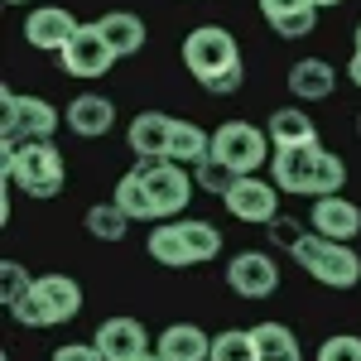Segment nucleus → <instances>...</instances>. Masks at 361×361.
<instances>
[{"mask_svg": "<svg viewBox=\"0 0 361 361\" xmlns=\"http://www.w3.org/2000/svg\"><path fill=\"white\" fill-rule=\"evenodd\" d=\"M149 260H159L169 270H183V265H193V250L183 241V226L178 222H164L149 231Z\"/></svg>", "mask_w": 361, "mask_h": 361, "instance_id": "22", "label": "nucleus"}, {"mask_svg": "<svg viewBox=\"0 0 361 361\" xmlns=\"http://www.w3.org/2000/svg\"><path fill=\"white\" fill-rule=\"evenodd\" d=\"M154 352H159L164 361H207L212 357V337L202 333L197 323H173V328L159 333Z\"/></svg>", "mask_w": 361, "mask_h": 361, "instance_id": "16", "label": "nucleus"}, {"mask_svg": "<svg viewBox=\"0 0 361 361\" xmlns=\"http://www.w3.org/2000/svg\"><path fill=\"white\" fill-rule=\"evenodd\" d=\"M357 135H361V111H357Z\"/></svg>", "mask_w": 361, "mask_h": 361, "instance_id": "41", "label": "nucleus"}, {"mask_svg": "<svg viewBox=\"0 0 361 361\" xmlns=\"http://www.w3.org/2000/svg\"><path fill=\"white\" fill-rule=\"evenodd\" d=\"M357 49H361V25H357Z\"/></svg>", "mask_w": 361, "mask_h": 361, "instance_id": "42", "label": "nucleus"}, {"mask_svg": "<svg viewBox=\"0 0 361 361\" xmlns=\"http://www.w3.org/2000/svg\"><path fill=\"white\" fill-rule=\"evenodd\" d=\"M299 5H313V0H260L265 20H275V15H289V10H299Z\"/></svg>", "mask_w": 361, "mask_h": 361, "instance_id": "36", "label": "nucleus"}, {"mask_svg": "<svg viewBox=\"0 0 361 361\" xmlns=\"http://www.w3.org/2000/svg\"><path fill=\"white\" fill-rule=\"evenodd\" d=\"M97 347H102V357L106 361H135L140 352H149V342H145V328H140L135 318H106L97 337H92Z\"/></svg>", "mask_w": 361, "mask_h": 361, "instance_id": "15", "label": "nucleus"}, {"mask_svg": "<svg viewBox=\"0 0 361 361\" xmlns=\"http://www.w3.org/2000/svg\"><path fill=\"white\" fill-rule=\"evenodd\" d=\"M183 241H188V250H193V265L197 260H212L217 250H222V231L212 222H202V217H183Z\"/></svg>", "mask_w": 361, "mask_h": 361, "instance_id": "27", "label": "nucleus"}, {"mask_svg": "<svg viewBox=\"0 0 361 361\" xmlns=\"http://www.w3.org/2000/svg\"><path fill=\"white\" fill-rule=\"evenodd\" d=\"M97 25H102V34L111 39V49L121 58L140 54V49H145V39H149V34H145V20H140V15H130V10H106Z\"/></svg>", "mask_w": 361, "mask_h": 361, "instance_id": "20", "label": "nucleus"}, {"mask_svg": "<svg viewBox=\"0 0 361 361\" xmlns=\"http://www.w3.org/2000/svg\"><path fill=\"white\" fill-rule=\"evenodd\" d=\"M34 294L44 299L54 323H68V318L82 313V289H78V279H68V275H39L34 279Z\"/></svg>", "mask_w": 361, "mask_h": 361, "instance_id": "18", "label": "nucleus"}, {"mask_svg": "<svg viewBox=\"0 0 361 361\" xmlns=\"http://www.w3.org/2000/svg\"><path fill=\"white\" fill-rule=\"evenodd\" d=\"M5 5H29V0H5Z\"/></svg>", "mask_w": 361, "mask_h": 361, "instance_id": "40", "label": "nucleus"}, {"mask_svg": "<svg viewBox=\"0 0 361 361\" xmlns=\"http://www.w3.org/2000/svg\"><path fill=\"white\" fill-rule=\"evenodd\" d=\"M130 154H140V164H154V159H169V140H173V116L164 111H140L130 121Z\"/></svg>", "mask_w": 361, "mask_h": 361, "instance_id": "13", "label": "nucleus"}, {"mask_svg": "<svg viewBox=\"0 0 361 361\" xmlns=\"http://www.w3.org/2000/svg\"><path fill=\"white\" fill-rule=\"evenodd\" d=\"M87 231L97 236V241H126V231H130V212L121 207V202H97V207H87Z\"/></svg>", "mask_w": 361, "mask_h": 361, "instance_id": "23", "label": "nucleus"}, {"mask_svg": "<svg viewBox=\"0 0 361 361\" xmlns=\"http://www.w3.org/2000/svg\"><path fill=\"white\" fill-rule=\"evenodd\" d=\"M318 361H361V337L357 333H337L318 347Z\"/></svg>", "mask_w": 361, "mask_h": 361, "instance_id": "31", "label": "nucleus"}, {"mask_svg": "<svg viewBox=\"0 0 361 361\" xmlns=\"http://www.w3.org/2000/svg\"><path fill=\"white\" fill-rule=\"evenodd\" d=\"M313 5H318V10H328V5H342V0H313Z\"/></svg>", "mask_w": 361, "mask_h": 361, "instance_id": "39", "label": "nucleus"}, {"mask_svg": "<svg viewBox=\"0 0 361 361\" xmlns=\"http://www.w3.org/2000/svg\"><path fill=\"white\" fill-rule=\"evenodd\" d=\"M250 337L260 347V361H304L299 342H294V333L284 323H260V328H250Z\"/></svg>", "mask_w": 361, "mask_h": 361, "instance_id": "24", "label": "nucleus"}, {"mask_svg": "<svg viewBox=\"0 0 361 361\" xmlns=\"http://www.w3.org/2000/svg\"><path fill=\"white\" fill-rule=\"evenodd\" d=\"M0 275H5V289H0L5 308H15V304L29 294V289H34V279H29V270L20 265V260H5V265H0Z\"/></svg>", "mask_w": 361, "mask_h": 361, "instance_id": "30", "label": "nucleus"}, {"mask_svg": "<svg viewBox=\"0 0 361 361\" xmlns=\"http://www.w3.org/2000/svg\"><path fill=\"white\" fill-rule=\"evenodd\" d=\"M270 236H275V246L294 250V246H299V241L308 236V231H304L299 222H289V217H275V222H270Z\"/></svg>", "mask_w": 361, "mask_h": 361, "instance_id": "34", "label": "nucleus"}, {"mask_svg": "<svg viewBox=\"0 0 361 361\" xmlns=\"http://www.w3.org/2000/svg\"><path fill=\"white\" fill-rule=\"evenodd\" d=\"M289 92L299 97V102H328L333 97V87H337V73L323 63V58H299L294 68H289Z\"/></svg>", "mask_w": 361, "mask_h": 361, "instance_id": "17", "label": "nucleus"}, {"mask_svg": "<svg viewBox=\"0 0 361 361\" xmlns=\"http://www.w3.org/2000/svg\"><path fill=\"white\" fill-rule=\"evenodd\" d=\"M202 87H207L212 97H231V92L241 87V63H236V68H226L222 78H212V82H202Z\"/></svg>", "mask_w": 361, "mask_h": 361, "instance_id": "35", "label": "nucleus"}, {"mask_svg": "<svg viewBox=\"0 0 361 361\" xmlns=\"http://www.w3.org/2000/svg\"><path fill=\"white\" fill-rule=\"evenodd\" d=\"M207 361H260V347H255L250 328H226V333L212 337V357Z\"/></svg>", "mask_w": 361, "mask_h": 361, "instance_id": "26", "label": "nucleus"}, {"mask_svg": "<svg viewBox=\"0 0 361 361\" xmlns=\"http://www.w3.org/2000/svg\"><path fill=\"white\" fill-rule=\"evenodd\" d=\"M212 154V135L193 126V121H173V140H169V159L183 169H197L202 159Z\"/></svg>", "mask_w": 361, "mask_h": 361, "instance_id": "21", "label": "nucleus"}, {"mask_svg": "<svg viewBox=\"0 0 361 361\" xmlns=\"http://www.w3.org/2000/svg\"><path fill=\"white\" fill-rule=\"evenodd\" d=\"M58 58H63V68H68L73 78H106L121 54L111 49V39L102 34V25H82L78 34H73V44H68Z\"/></svg>", "mask_w": 361, "mask_h": 361, "instance_id": "9", "label": "nucleus"}, {"mask_svg": "<svg viewBox=\"0 0 361 361\" xmlns=\"http://www.w3.org/2000/svg\"><path fill=\"white\" fill-rule=\"evenodd\" d=\"M0 130H5V140H54L58 121L63 116L44 102V97H15L10 87L0 92Z\"/></svg>", "mask_w": 361, "mask_h": 361, "instance_id": "6", "label": "nucleus"}, {"mask_svg": "<svg viewBox=\"0 0 361 361\" xmlns=\"http://www.w3.org/2000/svg\"><path fill=\"white\" fill-rule=\"evenodd\" d=\"M78 20L68 15V10H58V5H39V10H29L25 20V39L34 49H44V54H63L68 44H73V34H78Z\"/></svg>", "mask_w": 361, "mask_h": 361, "instance_id": "11", "label": "nucleus"}, {"mask_svg": "<svg viewBox=\"0 0 361 361\" xmlns=\"http://www.w3.org/2000/svg\"><path fill=\"white\" fill-rule=\"evenodd\" d=\"M289 255H294L318 284H328V289H352V284L361 279V255H357V250L347 246V241H328V236H318L313 226H308V236L289 250Z\"/></svg>", "mask_w": 361, "mask_h": 361, "instance_id": "3", "label": "nucleus"}, {"mask_svg": "<svg viewBox=\"0 0 361 361\" xmlns=\"http://www.w3.org/2000/svg\"><path fill=\"white\" fill-rule=\"evenodd\" d=\"M145 173V188H149V202H154V217H178L193 197V173L173 159H154V164H140Z\"/></svg>", "mask_w": 361, "mask_h": 361, "instance_id": "8", "label": "nucleus"}, {"mask_svg": "<svg viewBox=\"0 0 361 361\" xmlns=\"http://www.w3.org/2000/svg\"><path fill=\"white\" fill-rule=\"evenodd\" d=\"M226 212L236 222H255V226H270L279 217V183L275 178H260V173H241L231 188H226Z\"/></svg>", "mask_w": 361, "mask_h": 361, "instance_id": "7", "label": "nucleus"}, {"mask_svg": "<svg viewBox=\"0 0 361 361\" xmlns=\"http://www.w3.org/2000/svg\"><path fill=\"white\" fill-rule=\"evenodd\" d=\"M0 164H5V183L25 188L29 197H54L63 188V178H68L54 140H5Z\"/></svg>", "mask_w": 361, "mask_h": 361, "instance_id": "2", "label": "nucleus"}, {"mask_svg": "<svg viewBox=\"0 0 361 361\" xmlns=\"http://www.w3.org/2000/svg\"><path fill=\"white\" fill-rule=\"evenodd\" d=\"M318 25V5H299V10H289V15H275L270 29H275L279 39H308Z\"/></svg>", "mask_w": 361, "mask_h": 361, "instance_id": "29", "label": "nucleus"}, {"mask_svg": "<svg viewBox=\"0 0 361 361\" xmlns=\"http://www.w3.org/2000/svg\"><path fill=\"white\" fill-rule=\"evenodd\" d=\"M68 130L73 135H82V140H97V135H106L116 126V106H111V97H97V92H82V97H73L68 102Z\"/></svg>", "mask_w": 361, "mask_h": 361, "instance_id": "14", "label": "nucleus"}, {"mask_svg": "<svg viewBox=\"0 0 361 361\" xmlns=\"http://www.w3.org/2000/svg\"><path fill=\"white\" fill-rule=\"evenodd\" d=\"M308 226H313L318 236H328V241H352V236L361 231V207L347 202L342 193L313 197V217H308Z\"/></svg>", "mask_w": 361, "mask_h": 361, "instance_id": "12", "label": "nucleus"}, {"mask_svg": "<svg viewBox=\"0 0 361 361\" xmlns=\"http://www.w3.org/2000/svg\"><path fill=\"white\" fill-rule=\"evenodd\" d=\"M54 361H106V357L97 342H63V347H54Z\"/></svg>", "mask_w": 361, "mask_h": 361, "instance_id": "33", "label": "nucleus"}, {"mask_svg": "<svg viewBox=\"0 0 361 361\" xmlns=\"http://www.w3.org/2000/svg\"><path fill=\"white\" fill-rule=\"evenodd\" d=\"M241 54H236V39L226 34L222 25H197L188 39H183V68L193 73L197 82H212L222 78L226 68H236Z\"/></svg>", "mask_w": 361, "mask_h": 361, "instance_id": "5", "label": "nucleus"}, {"mask_svg": "<svg viewBox=\"0 0 361 361\" xmlns=\"http://www.w3.org/2000/svg\"><path fill=\"white\" fill-rule=\"evenodd\" d=\"M226 284H231L241 299H265V294L279 289V270H275L270 255L241 250V255H231V265H226Z\"/></svg>", "mask_w": 361, "mask_h": 361, "instance_id": "10", "label": "nucleus"}, {"mask_svg": "<svg viewBox=\"0 0 361 361\" xmlns=\"http://www.w3.org/2000/svg\"><path fill=\"white\" fill-rule=\"evenodd\" d=\"M135 361H164V357H159V352H154V347H149V352H140Z\"/></svg>", "mask_w": 361, "mask_h": 361, "instance_id": "38", "label": "nucleus"}, {"mask_svg": "<svg viewBox=\"0 0 361 361\" xmlns=\"http://www.w3.org/2000/svg\"><path fill=\"white\" fill-rule=\"evenodd\" d=\"M116 202L130 212V222H154V202H149V188H145V173L140 169H130L116 183Z\"/></svg>", "mask_w": 361, "mask_h": 361, "instance_id": "25", "label": "nucleus"}, {"mask_svg": "<svg viewBox=\"0 0 361 361\" xmlns=\"http://www.w3.org/2000/svg\"><path fill=\"white\" fill-rule=\"evenodd\" d=\"M270 145H275V149L318 145V126H313V116H304L299 106H279V111H270Z\"/></svg>", "mask_w": 361, "mask_h": 361, "instance_id": "19", "label": "nucleus"}, {"mask_svg": "<svg viewBox=\"0 0 361 361\" xmlns=\"http://www.w3.org/2000/svg\"><path fill=\"white\" fill-rule=\"evenodd\" d=\"M10 313H15V323H25V328H54L49 308H44V299H39L34 289H29V294H25V299H20L15 308H10Z\"/></svg>", "mask_w": 361, "mask_h": 361, "instance_id": "32", "label": "nucleus"}, {"mask_svg": "<svg viewBox=\"0 0 361 361\" xmlns=\"http://www.w3.org/2000/svg\"><path fill=\"white\" fill-rule=\"evenodd\" d=\"M347 78H352V82L361 87V49H357V54H352V63H347Z\"/></svg>", "mask_w": 361, "mask_h": 361, "instance_id": "37", "label": "nucleus"}, {"mask_svg": "<svg viewBox=\"0 0 361 361\" xmlns=\"http://www.w3.org/2000/svg\"><path fill=\"white\" fill-rule=\"evenodd\" d=\"M270 149H275L270 145V130H260L250 121H226V126L212 130V154L226 169H236V173H260L265 159H275Z\"/></svg>", "mask_w": 361, "mask_h": 361, "instance_id": "4", "label": "nucleus"}, {"mask_svg": "<svg viewBox=\"0 0 361 361\" xmlns=\"http://www.w3.org/2000/svg\"><path fill=\"white\" fill-rule=\"evenodd\" d=\"M270 178L279 183V193L328 197V193H342L347 164H342L337 154H328L323 145H294V149H275Z\"/></svg>", "mask_w": 361, "mask_h": 361, "instance_id": "1", "label": "nucleus"}, {"mask_svg": "<svg viewBox=\"0 0 361 361\" xmlns=\"http://www.w3.org/2000/svg\"><path fill=\"white\" fill-rule=\"evenodd\" d=\"M193 178H197V188H207V193L226 197V188H231V183L241 178V173H236V169H226L222 159H217V154H207V159H202V164L193 169Z\"/></svg>", "mask_w": 361, "mask_h": 361, "instance_id": "28", "label": "nucleus"}]
</instances>
